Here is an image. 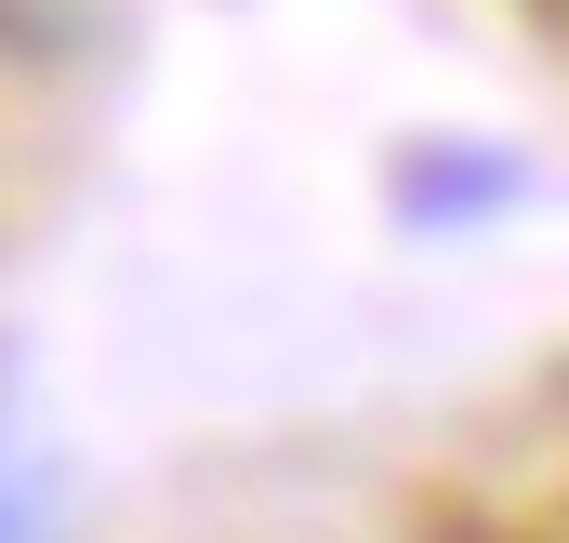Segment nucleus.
<instances>
[{
  "label": "nucleus",
  "instance_id": "nucleus-1",
  "mask_svg": "<svg viewBox=\"0 0 569 543\" xmlns=\"http://www.w3.org/2000/svg\"><path fill=\"white\" fill-rule=\"evenodd\" d=\"M107 27H120V0H0V67L53 80L80 53H107Z\"/></svg>",
  "mask_w": 569,
  "mask_h": 543
},
{
  "label": "nucleus",
  "instance_id": "nucleus-2",
  "mask_svg": "<svg viewBox=\"0 0 569 543\" xmlns=\"http://www.w3.org/2000/svg\"><path fill=\"white\" fill-rule=\"evenodd\" d=\"M0 543H53V477L0 437Z\"/></svg>",
  "mask_w": 569,
  "mask_h": 543
}]
</instances>
